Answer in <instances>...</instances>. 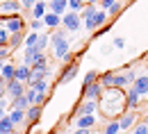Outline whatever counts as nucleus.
<instances>
[{
	"mask_svg": "<svg viewBox=\"0 0 148 134\" xmlns=\"http://www.w3.org/2000/svg\"><path fill=\"white\" fill-rule=\"evenodd\" d=\"M98 112L103 118H121V114L128 112V100H125V89L119 86H107L103 89V93L98 96Z\"/></svg>",
	"mask_w": 148,
	"mask_h": 134,
	"instance_id": "1",
	"label": "nucleus"
},
{
	"mask_svg": "<svg viewBox=\"0 0 148 134\" xmlns=\"http://www.w3.org/2000/svg\"><path fill=\"white\" fill-rule=\"evenodd\" d=\"M66 34H69V30H66V27H64V30H53V32H50L53 55H55L57 59H62L64 55H66V52H71V43H69Z\"/></svg>",
	"mask_w": 148,
	"mask_h": 134,
	"instance_id": "2",
	"label": "nucleus"
},
{
	"mask_svg": "<svg viewBox=\"0 0 148 134\" xmlns=\"http://www.w3.org/2000/svg\"><path fill=\"white\" fill-rule=\"evenodd\" d=\"M107 18H110L107 9H96V14H93V16L84 18V27H87V32H93V30L103 27V25L107 23Z\"/></svg>",
	"mask_w": 148,
	"mask_h": 134,
	"instance_id": "3",
	"label": "nucleus"
},
{
	"mask_svg": "<svg viewBox=\"0 0 148 134\" xmlns=\"http://www.w3.org/2000/svg\"><path fill=\"white\" fill-rule=\"evenodd\" d=\"M62 25H64L69 32H80V25H82V16H80V12L69 9V12L62 16Z\"/></svg>",
	"mask_w": 148,
	"mask_h": 134,
	"instance_id": "4",
	"label": "nucleus"
},
{
	"mask_svg": "<svg viewBox=\"0 0 148 134\" xmlns=\"http://www.w3.org/2000/svg\"><path fill=\"white\" fill-rule=\"evenodd\" d=\"M5 27L9 32H23L25 30V16L23 14H5Z\"/></svg>",
	"mask_w": 148,
	"mask_h": 134,
	"instance_id": "5",
	"label": "nucleus"
},
{
	"mask_svg": "<svg viewBox=\"0 0 148 134\" xmlns=\"http://www.w3.org/2000/svg\"><path fill=\"white\" fill-rule=\"evenodd\" d=\"M25 89H27V84H25V82H21V80H16V77H14V80H7V84H5V93L12 98V100H14V98H18V96H23V93H25Z\"/></svg>",
	"mask_w": 148,
	"mask_h": 134,
	"instance_id": "6",
	"label": "nucleus"
},
{
	"mask_svg": "<svg viewBox=\"0 0 148 134\" xmlns=\"http://www.w3.org/2000/svg\"><path fill=\"white\" fill-rule=\"evenodd\" d=\"M48 75H50L48 64H32V66H30V80H27V84L39 82V80H46Z\"/></svg>",
	"mask_w": 148,
	"mask_h": 134,
	"instance_id": "7",
	"label": "nucleus"
},
{
	"mask_svg": "<svg viewBox=\"0 0 148 134\" xmlns=\"http://www.w3.org/2000/svg\"><path fill=\"white\" fill-rule=\"evenodd\" d=\"M96 112H98V100H87V98H84V102H82V105H77L73 112H71V116H73V118H77V116L96 114Z\"/></svg>",
	"mask_w": 148,
	"mask_h": 134,
	"instance_id": "8",
	"label": "nucleus"
},
{
	"mask_svg": "<svg viewBox=\"0 0 148 134\" xmlns=\"http://www.w3.org/2000/svg\"><path fill=\"white\" fill-rule=\"evenodd\" d=\"M103 84L96 80V82H91V84H82V98H87V100H98V96L103 93Z\"/></svg>",
	"mask_w": 148,
	"mask_h": 134,
	"instance_id": "9",
	"label": "nucleus"
},
{
	"mask_svg": "<svg viewBox=\"0 0 148 134\" xmlns=\"http://www.w3.org/2000/svg\"><path fill=\"white\" fill-rule=\"evenodd\" d=\"M77 61H71V64H64V68H62V75L57 77V82L59 84H66V82H71V80H75V75H77Z\"/></svg>",
	"mask_w": 148,
	"mask_h": 134,
	"instance_id": "10",
	"label": "nucleus"
},
{
	"mask_svg": "<svg viewBox=\"0 0 148 134\" xmlns=\"http://www.w3.org/2000/svg\"><path fill=\"white\" fill-rule=\"evenodd\" d=\"M41 112H43V105H30V107L25 109V123H27L30 127H34L39 123V118H41Z\"/></svg>",
	"mask_w": 148,
	"mask_h": 134,
	"instance_id": "11",
	"label": "nucleus"
},
{
	"mask_svg": "<svg viewBox=\"0 0 148 134\" xmlns=\"http://www.w3.org/2000/svg\"><path fill=\"white\" fill-rule=\"evenodd\" d=\"M23 9L21 0H2L0 2V14H18Z\"/></svg>",
	"mask_w": 148,
	"mask_h": 134,
	"instance_id": "12",
	"label": "nucleus"
},
{
	"mask_svg": "<svg viewBox=\"0 0 148 134\" xmlns=\"http://www.w3.org/2000/svg\"><path fill=\"white\" fill-rule=\"evenodd\" d=\"M130 86H132V89H134L141 98L148 96V75H137V80H134Z\"/></svg>",
	"mask_w": 148,
	"mask_h": 134,
	"instance_id": "13",
	"label": "nucleus"
},
{
	"mask_svg": "<svg viewBox=\"0 0 148 134\" xmlns=\"http://www.w3.org/2000/svg\"><path fill=\"white\" fill-rule=\"evenodd\" d=\"M93 125H96V114H84L75 118V127H80V130H91Z\"/></svg>",
	"mask_w": 148,
	"mask_h": 134,
	"instance_id": "14",
	"label": "nucleus"
},
{
	"mask_svg": "<svg viewBox=\"0 0 148 134\" xmlns=\"http://www.w3.org/2000/svg\"><path fill=\"white\" fill-rule=\"evenodd\" d=\"M43 23H46V27H48V30H57V27L62 25V16L48 9V12H46V16H43Z\"/></svg>",
	"mask_w": 148,
	"mask_h": 134,
	"instance_id": "15",
	"label": "nucleus"
},
{
	"mask_svg": "<svg viewBox=\"0 0 148 134\" xmlns=\"http://www.w3.org/2000/svg\"><path fill=\"white\" fill-rule=\"evenodd\" d=\"M134 120H137V114H134L132 109H128L125 114H121V118H119V125H121V132H123V130H130V127L134 125Z\"/></svg>",
	"mask_w": 148,
	"mask_h": 134,
	"instance_id": "16",
	"label": "nucleus"
},
{
	"mask_svg": "<svg viewBox=\"0 0 148 134\" xmlns=\"http://www.w3.org/2000/svg\"><path fill=\"white\" fill-rule=\"evenodd\" d=\"M48 9L55 12V14H59V16H64V14L69 12V0H50V2H48Z\"/></svg>",
	"mask_w": 148,
	"mask_h": 134,
	"instance_id": "17",
	"label": "nucleus"
},
{
	"mask_svg": "<svg viewBox=\"0 0 148 134\" xmlns=\"http://www.w3.org/2000/svg\"><path fill=\"white\" fill-rule=\"evenodd\" d=\"M25 34H27V30H23V32H12V34H9V43H7V46H9L12 50L21 48V46H23V41H25Z\"/></svg>",
	"mask_w": 148,
	"mask_h": 134,
	"instance_id": "18",
	"label": "nucleus"
},
{
	"mask_svg": "<svg viewBox=\"0 0 148 134\" xmlns=\"http://www.w3.org/2000/svg\"><path fill=\"white\" fill-rule=\"evenodd\" d=\"M25 96H27V100H30V105H43L46 102V93H39V91H34V89H25Z\"/></svg>",
	"mask_w": 148,
	"mask_h": 134,
	"instance_id": "19",
	"label": "nucleus"
},
{
	"mask_svg": "<svg viewBox=\"0 0 148 134\" xmlns=\"http://www.w3.org/2000/svg\"><path fill=\"white\" fill-rule=\"evenodd\" d=\"M139 93H137V91H134V89H132V86H128V89H125V100H128V109H137V107H139Z\"/></svg>",
	"mask_w": 148,
	"mask_h": 134,
	"instance_id": "20",
	"label": "nucleus"
},
{
	"mask_svg": "<svg viewBox=\"0 0 148 134\" xmlns=\"http://www.w3.org/2000/svg\"><path fill=\"white\" fill-rule=\"evenodd\" d=\"M48 43H50V32H39V39H37V43H34V50H37V52H43V50L48 48Z\"/></svg>",
	"mask_w": 148,
	"mask_h": 134,
	"instance_id": "21",
	"label": "nucleus"
},
{
	"mask_svg": "<svg viewBox=\"0 0 148 134\" xmlns=\"http://www.w3.org/2000/svg\"><path fill=\"white\" fill-rule=\"evenodd\" d=\"M130 84H132V80L128 77V73H125V75H116V73H114V77H112V86H119V89H128Z\"/></svg>",
	"mask_w": 148,
	"mask_h": 134,
	"instance_id": "22",
	"label": "nucleus"
},
{
	"mask_svg": "<svg viewBox=\"0 0 148 134\" xmlns=\"http://www.w3.org/2000/svg\"><path fill=\"white\" fill-rule=\"evenodd\" d=\"M16 130V125L12 123V118H9V114H5L2 118H0V132L2 134H12Z\"/></svg>",
	"mask_w": 148,
	"mask_h": 134,
	"instance_id": "23",
	"label": "nucleus"
},
{
	"mask_svg": "<svg viewBox=\"0 0 148 134\" xmlns=\"http://www.w3.org/2000/svg\"><path fill=\"white\" fill-rule=\"evenodd\" d=\"M14 77L27 84V80H30V66H27V64H21V66H16V73H14Z\"/></svg>",
	"mask_w": 148,
	"mask_h": 134,
	"instance_id": "24",
	"label": "nucleus"
},
{
	"mask_svg": "<svg viewBox=\"0 0 148 134\" xmlns=\"http://www.w3.org/2000/svg\"><path fill=\"white\" fill-rule=\"evenodd\" d=\"M46 12H48V0H46V2H37V5L32 7L30 14H32V18H43Z\"/></svg>",
	"mask_w": 148,
	"mask_h": 134,
	"instance_id": "25",
	"label": "nucleus"
},
{
	"mask_svg": "<svg viewBox=\"0 0 148 134\" xmlns=\"http://www.w3.org/2000/svg\"><path fill=\"white\" fill-rule=\"evenodd\" d=\"M12 109H27L30 107V100H27V96L23 93V96H18V98H14L12 100V105H9Z\"/></svg>",
	"mask_w": 148,
	"mask_h": 134,
	"instance_id": "26",
	"label": "nucleus"
},
{
	"mask_svg": "<svg viewBox=\"0 0 148 134\" xmlns=\"http://www.w3.org/2000/svg\"><path fill=\"white\" fill-rule=\"evenodd\" d=\"M9 34H12V32L5 27V14H2V16H0V46H7V43H9Z\"/></svg>",
	"mask_w": 148,
	"mask_h": 134,
	"instance_id": "27",
	"label": "nucleus"
},
{
	"mask_svg": "<svg viewBox=\"0 0 148 134\" xmlns=\"http://www.w3.org/2000/svg\"><path fill=\"white\" fill-rule=\"evenodd\" d=\"M9 118H12V123H14L16 127H18L21 123H25V109H12Z\"/></svg>",
	"mask_w": 148,
	"mask_h": 134,
	"instance_id": "28",
	"label": "nucleus"
},
{
	"mask_svg": "<svg viewBox=\"0 0 148 134\" xmlns=\"http://www.w3.org/2000/svg\"><path fill=\"white\" fill-rule=\"evenodd\" d=\"M14 73H16V66H14V64H9V61H5V64H2V73H0V75L5 77V80H14Z\"/></svg>",
	"mask_w": 148,
	"mask_h": 134,
	"instance_id": "29",
	"label": "nucleus"
},
{
	"mask_svg": "<svg viewBox=\"0 0 148 134\" xmlns=\"http://www.w3.org/2000/svg\"><path fill=\"white\" fill-rule=\"evenodd\" d=\"M37 39H39V32H34V30H27L25 41H23V48H32V46L37 43Z\"/></svg>",
	"mask_w": 148,
	"mask_h": 134,
	"instance_id": "30",
	"label": "nucleus"
},
{
	"mask_svg": "<svg viewBox=\"0 0 148 134\" xmlns=\"http://www.w3.org/2000/svg\"><path fill=\"white\" fill-rule=\"evenodd\" d=\"M121 132V125H119V118H112L110 123L105 125V132L103 134H119Z\"/></svg>",
	"mask_w": 148,
	"mask_h": 134,
	"instance_id": "31",
	"label": "nucleus"
},
{
	"mask_svg": "<svg viewBox=\"0 0 148 134\" xmlns=\"http://www.w3.org/2000/svg\"><path fill=\"white\" fill-rule=\"evenodd\" d=\"M30 89H34L39 93H48V82L46 80H39V82H32V84H27Z\"/></svg>",
	"mask_w": 148,
	"mask_h": 134,
	"instance_id": "32",
	"label": "nucleus"
},
{
	"mask_svg": "<svg viewBox=\"0 0 148 134\" xmlns=\"http://www.w3.org/2000/svg\"><path fill=\"white\" fill-rule=\"evenodd\" d=\"M112 77H114V73L112 71H107V73H103V75H98V82L107 89V86H112Z\"/></svg>",
	"mask_w": 148,
	"mask_h": 134,
	"instance_id": "33",
	"label": "nucleus"
},
{
	"mask_svg": "<svg viewBox=\"0 0 148 134\" xmlns=\"http://www.w3.org/2000/svg\"><path fill=\"white\" fill-rule=\"evenodd\" d=\"M84 5H87V0H69V9H73V12H82Z\"/></svg>",
	"mask_w": 148,
	"mask_h": 134,
	"instance_id": "34",
	"label": "nucleus"
},
{
	"mask_svg": "<svg viewBox=\"0 0 148 134\" xmlns=\"http://www.w3.org/2000/svg\"><path fill=\"white\" fill-rule=\"evenodd\" d=\"M46 27V23H43V18H32L30 20V30H34V32H39V30H43Z\"/></svg>",
	"mask_w": 148,
	"mask_h": 134,
	"instance_id": "35",
	"label": "nucleus"
},
{
	"mask_svg": "<svg viewBox=\"0 0 148 134\" xmlns=\"http://www.w3.org/2000/svg\"><path fill=\"white\" fill-rule=\"evenodd\" d=\"M9 55H12V48L9 46H0V61H7Z\"/></svg>",
	"mask_w": 148,
	"mask_h": 134,
	"instance_id": "36",
	"label": "nucleus"
},
{
	"mask_svg": "<svg viewBox=\"0 0 148 134\" xmlns=\"http://www.w3.org/2000/svg\"><path fill=\"white\" fill-rule=\"evenodd\" d=\"M32 64H48V57H46V52H34V59H32Z\"/></svg>",
	"mask_w": 148,
	"mask_h": 134,
	"instance_id": "37",
	"label": "nucleus"
},
{
	"mask_svg": "<svg viewBox=\"0 0 148 134\" xmlns=\"http://www.w3.org/2000/svg\"><path fill=\"white\" fill-rule=\"evenodd\" d=\"M96 80H98V73H96V71H89V73L84 75V80H82V84H91Z\"/></svg>",
	"mask_w": 148,
	"mask_h": 134,
	"instance_id": "38",
	"label": "nucleus"
},
{
	"mask_svg": "<svg viewBox=\"0 0 148 134\" xmlns=\"http://www.w3.org/2000/svg\"><path fill=\"white\" fill-rule=\"evenodd\" d=\"M119 12H121V2L116 0V2L110 7V9H107V14H110V16H119Z\"/></svg>",
	"mask_w": 148,
	"mask_h": 134,
	"instance_id": "39",
	"label": "nucleus"
},
{
	"mask_svg": "<svg viewBox=\"0 0 148 134\" xmlns=\"http://www.w3.org/2000/svg\"><path fill=\"white\" fill-rule=\"evenodd\" d=\"M132 134H148V125H146V123L134 125V132H132Z\"/></svg>",
	"mask_w": 148,
	"mask_h": 134,
	"instance_id": "40",
	"label": "nucleus"
},
{
	"mask_svg": "<svg viewBox=\"0 0 148 134\" xmlns=\"http://www.w3.org/2000/svg\"><path fill=\"white\" fill-rule=\"evenodd\" d=\"M21 5H23L25 12H32V7L37 5V0H21Z\"/></svg>",
	"mask_w": 148,
	"mask_h": 134,
	"instance_id": "41",
	"label": "nucleus"
},
{
	"mask_svg": "<svg viewBox=\"0 0 148 134\" xmlns=\"http://www.w3.org/2000/svg\"><path fill=\"white\" fill-rule=\"evenodd\" d=\"M123 46H125V39H123V37H116V39H114V48H123Z\"/></svg>",
	"mask_w": 148,
	"mask_h": 134,
	"instance_id": "42",
	"label": "nucleus"
},
{
	"mask_svg": "<svg viewBox=\"0 0 148 134\" xmlns=\"http://www.w3.org/2000/svg\"><path fill=\"white\" fill-rule=\"evenodd\" d=\"M114 2H116V0H100L98 5H100L103 9H110V7H112V5H114Z\"/></svg>",
	"mask_w": 148,
	"mask_h": 134,
	"instance_id": "43",
	"label": "nucleus"
},
{
	"mask_svg": "<svg viewBox=\"0 0 148 134\" xmlns=\"http://www.w3.org/2000/svg\"><path fill=\"white\" fill-rule=\"evenodd\" d=\"M5 84H7V80H5V77L0 75V98L5 96Z\"/></svg>",
	"mask_w": 148,
	"mask_h": 134,
	"instance_id": "44",
	"label": "nucleus"
},
{
	"mask_svg": "<svg viewBox=\"0 0 148 134\" xmlns=\"http://www.w3.org/2000/svg\"><path fill=\"white\" fill-rule=\"evenodd\" d=\"M73 134H91V130H80V127H77Z\"/></svg>",
	"mask_w": 148,
	"mask_h": 134,
	"instance_id": "45",
	"label": "nucleus"
},
{
	"mask_svg": "<svg viewBox=\"0 0 148 134\" xmlns=\"http://www.w3.org/2000/svg\"><path fill=\"white\" fill-rule=\"evenodd\" d=\"M30 134H41V132H39V130H37V125H34V127L30 130Z\"/></svg>",
	"mask_w": 148,
	"mask_h": 134,
	"instance_id": "46",
	"label": "nucleus"
},
{
	"mask_svg": "<svg viewBox=\"0 0 148 134\" xmlns=\"http://www.w3.org/2000/svg\"><path fill=\"white\" fill-rule=\"evenodd\" d=\"M100 0H87V5H98Z\"/></svg>",
	"mask_w": 148,
	"mask_h": 134,
	"instance_id": "47",
	"label": "nucleus"
},
{
	"mask_svg": "<svg viewBox=\"0 0 148 134\" xmlns=\"http://www.w3.org/2000/svg\"><path fill=\"white\" fill-rule=\"evenodd\" d=\"M2 116H5V107H0V118H2Z\"/></svg>",
	"mask_w": 148,
	"mask_h": 134,
	"instance_id": "48",
	"label": "nucleus"
},
{
	"mask_svg": "<svg viewBox=\"0 0 148 134\" xmlns=\"http://www.w3.org/2000/svg\"><path fill=\"white\" fill-rule=\"evenodd\" d=\"M12 134H21V132H18V127H16V130H14V132H12Z\"/></svg>",
	"mask_w": 148,
	"mask_h": 134,
	"instance_id": "49",
	"label": "nucleus"
},
{
	"mask_svg": "<svg viewBox=\"0 0 148 134\" xmlns=\"http://www.w3.org/2000/svg\"><path fill=\"white\" fill-rule=\"evenodd\" d=\"M2 64H5V61H0V73H2Z\"/></svg>",
	"mask_w": 148,
	"mask_h": 134,
	"instance_id": "50",
	"label": "nucleus"
},
{
	"mask_svg": "<svg viewBox=\"0 0 148 134\" xmlns=\"http://www.w3.org/2000/svg\"><path fill=\"white\" fill-rule=\"evenodd\" d=\"M37 2H46V0H37Z\"/></svg>",
	"mask_w": 148,
	"mask_h": 134,
	"instance_id": "51",
	"label": "nucleus"
},
{
	"mask_svg": "<svg viewBox=\"0 0 148 134\" xmlns=\"http://www.w3.org/2000/svg\"><path fill=\"white\" fill-rule=\"evenodd\" d=\"M48 2H50V0H48Z\"/></svg>",
	"mask_w": 148,
	"mask_h": 134,
	"instance_id": "52",
	"label": "nucleus"
},
{
	"mask_svg": "<svg viewBox=\"0 0 148 134\" xmlns=\"http://www.w3.org/2000/svg\"><path fill=\"white\" fill-rule=\"evenodd\" d=\"M119 134H121V132H119Z\"/></svg>",
	"mask_w": 148,
	"mask_h": 134,
	"instance_id": "53",
	"label": "nucleus"
}]
</instances>
